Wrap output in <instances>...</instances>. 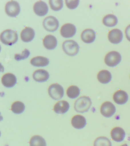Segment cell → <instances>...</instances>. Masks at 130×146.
I'll return each instance as SVG.
<instances>
[{"instance_id":"obj_1","label":"cell","mask_w":130,"mask_h":146,"mask_svg":"<svg viewBox=\"0 0 130 146\" xmlns=\"http://www.w3.org/2000/svg\"><path fill=\"white\" fill-rule=\"evenodd\" d=\"M92 104L91 99L88 97L83 96L75 101L74 108L77 112L84 113L88 111Z\"/></svg>"},{"instance_id":"obj_2","label":"cell","mask_w":130,"mask_h":146,"mask_svg":"<svg viewBox=\"0 0 130 146\" xmlns=\"http://www.w3.org/2000/svg\"><path fill=\"white\" fill-rule=\"evenodd\" d=\"M0 36L2 43L6 45H12L18 40L17 34L12 30H5L2 32Z\"/></svg>"},{"instance_id":"obj_3","label":"cell","mask_w":130,"mask_h":146,"mask_svg":"<svg viewBox=\"0 0 130 146\" xmlns=\"http://www.w3.org/2000/svg\"><path fill=\"white\" fill-rule=\"evenodd\" d=\"M62 48L65 53L70 56L77 54L79 51V46L73 40L65 41L62 44Z\"/></svg>"},{"instance_id":"obj_4","label":"cell","mask_w":130,"mask_h":146,"mask_svg":"<svg viewBox=\"0 0 130 146\" xmlns=\"http://www.w3.org/2000/svg\"><path fill=\"white\" fill-rule=\"evenodd\" d=\"M121 60L120 54L116 51H112L108 52L105 57V63L110 67L117 66Z\"/></svg>"},{"instance_id":"obj_5","label":"cell","mask_w":130,"mask_h":146,"mask_svg":"<svg viewBox=\"0 0 130 146\" xmlns=\"http://www.w3.org/2000/svg\"><path fill=\"white\" fill-rule=\"evenodd\" d=\"M49 95L55 100H59L64 95V90L62 87L58 84H53L50 86L48 88Z\"/></svg>"},{"instance_id":"obj_6","label":"cell","mask_w":130,"mask_h":146,"mask_svg":"<svg viewBox=\"0 0 130 146\" xmlns=\"http://www.w3.org/2000/svg\"><path fill=\"white\" fill-rule=\"evenodd\" d=\"M20 5L17 1H9L5 5V12L10 17H16L20 13Z\"/></svg>"},{"instance_id":"obj_7","label":"cell","mask_w":130,"mask_h":146,"mask_svg":"<svg viewBox=\"0 0 130 146\" xmlns=\"http://www.w3.org/2000/svg\"><path fill=\"white\" fill-rule=\"evenodd\" d=\"M43 25L47 31L53 32L57 29L59 27V22L55 17L49 16L45 18L43 21Z\"/></svg>"},{"instance_id":"obj_8","label":"cell","mask_w":130,"mask_h":146,"mask_svg":"<svg viewBox=\"0 0 130 146\" xmlns=\"http://www.w3.org/2000/svg\"><path fill=\"white\" fill-rule=\"evenodd\" d=\"M116 108L115 105L110 102H106L101 105L100 112L103 116L106 117L112 116L116 112Z\"/></svg>"},{"instance_id":"obj_9","label":"cell","mask_w":130,"mask_h":146,"mask_svg":"<svg viewBox=\"0 0 130 146\" xmlns=\"http://www.w3.org/2000/svg\"><path fill=\"white\" fill-rule=\"evenodd\" d=\"M123 33L120 30L115 29L109 32L108 39L111 43L118 44L121 42L123 38Z\"/></svg>"},{"instance_id":"obj_10","label":"cell","mask_w":130,"mask_h":146,"mask_svg":"<svg viewBox=\"0 0 130 146\" xmlns=\"http://www.w3.org/2000/svg\"><path fill=\"white\" fill-rule=\"evenodd\" d=\"M76 31V27L73 25L67 23L61 27L60 29V34L64 37L70 38L75 35Z\"/></svg>"},{"instance_id":"obj_11","label":"cell","mask_w":130,"mask_h":146,"mask_svg":"<svg viewBox=\"0 0 130 146\" xmlns=\"http://www.w3.org/2000/svg\"><path fill=\"white\" fill-rule=\"evenodd\" d=\"M34 12L38 16H45L47 13L49 9L47 5L43 1H38L36 2L33 6Z\"/></svg>"},{"instance_id":"obj_12","label":"cell","mask_w":130,"mask_h":146,"mask_svg":"<svg viewBox=\"0 0 130 146\" xmlns=\"http://www.w3.org/2000/svg\"><path fill=\"white\" fill-rule=\"evenodd\" d=\"M125 136V131L120 127H115L111 130V137L114 141L120 142L123 141Z\"/></svg>"},{"instance_id":"obj_13","label":"cell","mask_w":130,"mask_h":146,"mask_svg":"<svg viewBox=\"0 0 130 146\" xmlns=\"http://www.w3.org/2000/svg\"><path fill=\"white\" fill-rule=\"evenodd\" d=\"M128 98V96L127 92L122 90L116 91L113 96L114 102L119 105H123L126 103Z\"/></svg>"},{"instance_id":"obj_14","label":"cell","mask_w":130,"mask_h":146,"mask_svg":"<svg viewBox=\"0 0 130 146\" xmlns=\"http://www.w3.org/2000/svg\"><path fill=\"white\" fill-rule=\"evenodd\" d=\"M1 82L4 86L7 88H11L16 84L17 78L13 74L7 73L3 75Z\"/></svg>"},{"instance_id":"obj_15","label":"cell","mask_w":130,"mask_h":146,"mask_svg":"<svg viewBox=\"0 0 130 146\" xmlns=\"http://www.w3.org/2000/svg\"><path fill=\"white\" fill-rule=\"evenodd\" d=\"M81 38L84 43H92L95 39V33L93 30L90 29H85L82 32Z\"/></svg>"},{"instance_id":"obj_16","label":"cell","mask_w":130,"mask_h":146,"mask_svg":"<svg viewBox=\"0 0 130 146\" xmlns=\"http://www.w3.org/2000/svg\"><path fill=\"white\" fill-rule=\"evenodd\" d=\"M72 125L75 128L81 129L85 127L86 125V120L85 117L81 115H76L72 118Z\"/></svg>"},{"instance_id":"obj_17","label":"cell","mask_w":130,"mask_h":146,"mask_svg":"<svg viewBox=\"0 0 130 146\" xmlns=\"http://www.w3.org/2000/svg\"><path fill=\"white\" fill-rule=\"evenodd\" d=\"M33 76L34 80L36 82H43L49 79V75L46 70L38 69L34 72Z\"/></svg>"},{"instance_id":"obj_18","label":"cell","mask_w":130,"mask_h":146,"mask_svg":"<svg viewBox=\"0 0 130 146\" xmlns=\"http://www.w3.org/2000/svg\"><path fill=\"white\" fill-rule=\"evenodd\" d=\"M43 43L44 47L46 49L51 50L55 48L57 44V41L55 36L49 35L44 38Z\"/></svg>"},{"instance_id":"obj_19","label":"cell","mask_w":130,"mask_h":146,"mask_svg":"<svg viewBox=\"0 0 130 146\" xmlns=\"http://www.w3.org/2000/svg\"><path fill=\"white\" fill-rule=\"evenodd\" d=\"M35 36V32L33 29L26 27L21 33V38L23 41L28 42L32 40Z\"/></svg>"},{"instance_id":"obj_20","label":"cell","mask_w":130,"mask_h":146,"mask_svg":"<svg viewBox=\"0 0 130 146\" xmlns=\"http://www.w3.org/2000/svg\"><path fill=\"white\" fill-rule=\"evenodd\" d=\"M69 108L68 102L64 100L57 103L53 107V110L58 114H64L68 111Z\"/></svg>"},{"instance_id":"obj_21","label":"cell","mask_w":130,"mask_h":146,"mask_svg":"<svg viewBox=\"0 0 130 146\" xmlns=\"http://www.w3.org/2000/svg\"><path fill=\"white\" fill-rule=\"evenodd\" d=\"M30 62L31 65L35 67H44L49 64V60L45 57L39 56L32 58Z\"/></svg>"},{"instance_id":"obj_22","label":"cell","mask_w":130,"mask_h":146,"mask_svg":"<svg viewBox=\"0 0 130 146\" xmlns=\"http://www.w3.org/2000/svg\"><path fill=\"white\" fill-rule=\"evenodd\" d=\"M97 79L100 83L102 84H107L111 81V74L108 70H103L100 71L98 73Z\"/></svg>"},{"instance_id":"obj_23","label":"cell","mask_w":130,"mask_h":146,"mask_svg":"<svg viewBox=\"0 0 130 146\" xmlns=\"http://www.w3.org/2000/svg\"><path fill=\"white\" fill-rule=\"evenodd\" d=\"M118 19L117 17L112 14L107 15L103 19V23L105 26L108 27H114L117 25Z\"/></svg>"},{"instance_id":"obj_24","label":"cell","mask_w":130,"mask_h":146,"mask_svg":"<svg viewBox=\"0 0 130 146\" xmlns=\"http://www.w3.org/2000/svg\"><path fill=\"white\" fill-rule=\"evenodd\" d=\"M29 144L30 146H46L45 140L39 135H35L32 137Z\"/></svg>"},{"instance_id":"obj_25","label":"cell","mask_w":130,"mask_h":146,"mask_svg":"<svg viewBox=\"0 0 130 146\" xmlns=\"http://www.w3.org/2000/svg\"><path fill=\"white\" fill-rule=\"evenodd\" d=\"M93 146H112L111 141L105 137H100L95 140Z\"/></svg>"},{"instance_id":"obj_26","label":"cell","mask_w":130,"mask_h":146,"mask_svg":"<svg viewBox=\"0 0 130 146\" xmlns=\"http://www.w3.org/2000/svg\"><path fill=\"white\" fill-rule=\"evenodd\" d=\"M80 90L78 87L71 86L67 89V94L68 96L71 99H75L79 96Z\"/></svg>"},{"instance_id":"obj_27","label":"cell","mask_w":130,"mask_h":146,"mask_svg":"<svg viewBox=\"0 0 130 146\" xmlns=\"http://www.w3.org/2000/svg\"><path fill=\"white\" fill-rule=\"evenodd\" d=\"M11 109L15 113L17 114L21 113L25 110V105L21 102H15L12 104Z\"/></svg>"},{"instance_id":"obj_28","label":"cell","mask_w":130,"mask_h":146,"mask_svg":"<svg viewBox=\"0 0 130 146\" xmlns=\"http://www.w3.org/2000/svg\"><path fill=\"white\" fill-rule=\"evenodd\" d=\"M49 2L51 9L54 11H59L63 7V1L61 0H50Z\"/></svg>"},{"instance_id":"obj_29","label":"cell","mask_w":130,"mask_h":146,"mask_svg":"<svg viewBox=\"0 0 130 146\" xmlns=\"http://www.w3.org/2000/svg\"><path fill=\"white\" fill-rule=\"evenodd\" d=\"M29 55H30V52L29 50L25 49L22 51V53L21 54H15L14 58L15 60L17 61H19V60H23V59H27L29 56Z\"/></svg>"},{"instance_id":"obj_30","label":"cell","mask_w":130,"mask_h":146,"mask_svg":"<svg viewBox=\"0 0 130 146\" xmlns=\"http://www.w3.org/2000/svg\"><path fill=\"white\" fill-rule=\"evenodd\" d=\"M79 1H69L66 0L65 3L66 5L69 9H76L78 6Z\"/></svg>"},{"instance_id":"obj_31","label":"cell","mask_w":130,"mask_h":146,"mask_svg":"<svg viewBox=\"0 0 130 146\" xmlns=\"http://www.w3.org/2000/svg\"><path fill=\"white\" fill-rule=\"evenodd\" d=\"M126 38L130 42V25L127 27L125 31Z\"/></svg>"},{"instance_id":"obj_32","label":"cell","mask_w":130,"mask_h":146,"mask_svg":"<svg viewBox=\"0 0 130 146\" xmlns=\"http://www.w3.org/2000/svg\"><path fill=\"white\" fill-rule=\"evenodd\" d=\"M121 146H128V145L127 144H124L122 145Z\"/></svg>"}]
</instances>
